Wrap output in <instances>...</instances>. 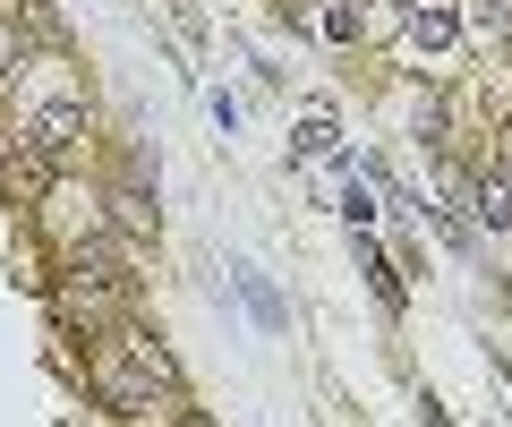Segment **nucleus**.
<instances>
[{
	"instance_id": "nucleus-1",
	"label": "nucleus",
	"mask_w": 512,
	"mask_h": 427,
	"mask_svg": "<svg viewBox=\"0 0 512 427\" xmlns=\"http://www.w3.org/2000/svg\"><path fill=\"white\" fill-rule=\"evenodd\" d=\"M86 376H94V393L111 410H154V393H171V359L146 334H103V351H94Z\"/></svg>"
},
{
	"instance_id": "nucleus-2",
	"label": "nucleus",
	"mask_w": 512,
	"mask_h": 427,
	"mask_svg": "<svg viewBox=\"0 0 512 427\" xmlns=\"http://www.w3.org/2000/svg\"><path fill=\"white\" fill-rule=\"evenodd\" d=\"M231 291H239V299L256 308V325H265V334H282V325H291V299H282L274 282L256 274V265H231Z\"/></svg>"
},
{
	"instance_id": "nucleus-3",
	"label": "nucleus",
	"mask_w": 512,
	"mask_h": 427,
	"mask_svg": "<svg viewBox=\"0 0 512 427\" xmlns=\"http://www.w3.org/2000/svg\"><path fill=\"white\" fill-rule=\"evenodd\" d=\"M470 35L478 43H504L512 35V9H504V0H470Z\"/></svg>"
},
{
	"instance_id": "nucleus-4",
	"label": "nucleus",
	"mask_w": 512,
	"mask_h": 427,
	"mask_svg": "<svg viewBox=\"0 0 512 427\" xmlns=\"http://www.w3.org/2000/svg\"><path fill=\"white\" fill-rule=\"evenodd\" d=\"M478 223H487V231H512V180H487V188H478Z\"/></svg>"
},
{
	"instance_id": "nucleus-5",
	"label": "nucleus",
	"mask_w": 512,
	"mask_h": 427,
	"mask_svg": "<svg viewBox=\"0 0 512 427\" xmlns=\"http://www.w3.org/2000/svg\"><path fill=\"white\" fill-rule=\"evenodd\" d=\"M299 154H308V163H342V137H333L325 120H308V129H299Z\"/></svg>"
},
{
	"instance_id": "nucleus-6",
	"label": "nucleus",
	"mask_w": 512,
	"mask_h": 427,
	"mask_svg": "<svg viewBox=\"0 0 512 427\" xmlns=\"http://www.w3.org/2000/svg\"><path fill=\"white\" fill-rule=\"evenodd\" d=\"M342 214H350V231H367V223H376V188H367V171L342 188Z\"/></svg>"
},
{
	"instance_id": "nucleus-7",
	"label": "nucleus",
	"mask_w": 512,
	"mask_h": 427,
	"mask_svg": "<svg viewBox=\"0 0 512 427\" xmlns=\"http://www.w3.org/2000/svg\"><path fill=\"white\" fill-rule=\"evenodd\" d=\"M18 69V0H0V77Z\"/></svg>"
},
{
	"instance_id": "nucleus-8",
	"label": "nucleus",
	"mask_w": 512,
	"mask_h": 427,
	"mask_svg": "<svg viewBox=\"0 0 512 427\" xmlns=\"http://www.w3.org/2000/svg\"><path fill=\"white\" fill-rule=\"evenodd\" d=\"M410 35H419V43H444V35H453V18H444V9H419V18H410Z\"/></svg>"
}]
</instances>
